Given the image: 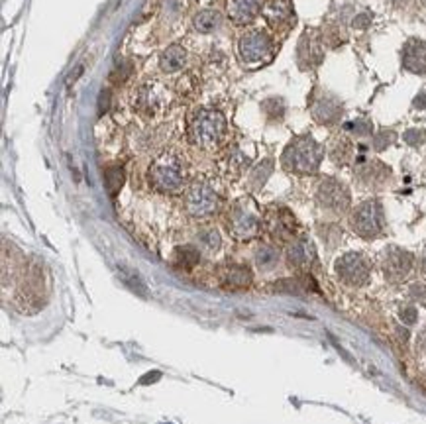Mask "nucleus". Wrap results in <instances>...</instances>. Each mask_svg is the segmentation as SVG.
<instances>
[{"instance_id":"1","label":"nucleus","mask_w":426,"mask_h":424,"mask_svg":"<svg viewBox=\"0 0 426 424\" xmlns=\"http://www.w3.org/2000/svg\"><path fill=\"white\" fill-rule=\"evenodd\" d=\"M322 155H324V151L316 140H313L311 136H301L289 144L287 150L283 151L281 161L287 171L306 175V173H315L320 167Z\"/></svg>"},{"instance_id":"2","label":"nucleus","mask_w":426,"mask_h":424,"mask_svg":"<svg viewBox=\"0 0 426 424\" xmlns=\"http://www.w3.org/2000/svg\"><path fill=\"white\" fill-rule=\"evenodd\" d=\"M189 136H191L192 144H197L199 148L212 150L226 136V118L218 110H199L189 126Z\"/></svg>"},{"instance_id":"3","label":"nucleus","mask_w":426,"mask_h":424,"mask_svg":"<svg viewBox=\"0 0 426 424\" xmlns=\"http://www.w3.org/2000/svg\"><path fill=\"white\" fill-rule=\"evenodd\" d=\"M350 226H352V230L357 236H361L366 240L377 238L385 228L383 206H381V203L377 199H368L359 206H356V210L350 216Z\"/></svg>"},{"instance_id":"4","label":"nucleus","mask_w":426,"mask_h":424,"mask_svg":"<svg viewBox=\"0 0 426 424\" xmlns=\"http://www.w3.org/2000/svg\"><path fill=\"white\" fill-rule=\"evenodd\" d=\"M261 228L260 212L249 203V199H242L232 206L228 214V230L238 240H249L258 236Z\"/></svg>"},{"instance_id":"5","label":"nucleus","mask_w":426,"mask_h":424,"mask_svg":"<svg viewBox=\"0 0 426 424\" xmlns=\"http://www.w3.org/2000/svg\"><path fill=\"white\" fill-rule=\"evenodd\" d=\"M150 183L153 189L161 192H179L183 189L185 175L175 157L164 155L150 169Z\"/></svg>"},{"instance_id":"6","label":"nucleus","mask_w":426,"mask_h":424,"mask_svg":"<svg viewBox=\"0 0 426 424\" xmlns=\"http://www.w3.org/2000/svg\"><path fill=\"white\" fill-rule=\"evenodd\" d=\"M185 208L194 219H206L218 208V197L205 181H194L185 192Z\"/></svg>"},{"instance_id":"7","label":"nucleus","mask_w":426,"mask_h":424,"mask_svg":"<svg viewBox=\"0 0 426 424\" xmlns=\"http://www.w3.org/2000/svg\"><path fill=\"white\" fill-rule=\"evenodd\" d=\"M334 269L338 279L350 287H363L370 281V263L357 252H348L338 258Z\"/></svg>"},{"instance_id":"8","label":"nucleus","mask_w":426,"mask_h":424,"mask_svg":"<svg viewBox=\"0 0 426 424\" xmlns=\"http://www.w3.org/2000/svg\"><path fill=\"white\" fill-rule=\"evenodd\" d=\"M316 203L320 208L334 212V214H342L348 210L350 206V191L348 187L340 183L338 179H324L320 185H318V191H316Z\"/></svg>"},{"instance_id":"9","label":"nucleus","mask_w":426,"mask_h":424,"mask_svg":"<svg viewBox=\"0 0 426 424\" xmlns=\"http://www.w3.org/2000/svg\"><path fill=\"white\" fill-rule=\"evenodd\" d=\"M412 263H414V258H412L411 252L407 249H401L397 246H391L385 249L383 254V274L389 281H403L407 275L411 274Z\"/></svg>"},{"instance_id":"10","label":"nucleus","mask_w":426,"mask_h":424,"mask_svg":"<svg viewBox=\"0 0 426 424\" xmlns=\"http://www.w3.org/2000/svg\"><path fill=\"white\" fill-rule=\"evenodd\" d=\"M271 54V40L265 32L251 30L240 40V55L246 63H260Z\"/></svg>"},{"instance_id":"11","label":"nucleus","mask_w":426,"mask_h":424,"mask_svg":"<svg viewBox=\"0 0 426 424\" xmlns=\"http://www.w3.org/2000/svg\"><path fill=\"white\" fill-rule=\"evenodd\" d=\"M287 263L295 269H311L316 263V247L309 238H299L287 249Z\"/></svg>"},{"instance_id":"12","label":"nucleus","mask_w":426,"mask_h":424,"mask_svg":"<svg viewBox=\"0 0 426 424\" xmlns=\"http://www.w3.org/2000/svg\"><path fill=\"white\" fill-rule=\"evenodd\" d=\"M403 65L411 73H426V41L411 40L403 47Z\"/></svg>"},{"instance_id":"13","label":"nucleus","mask_w":426,"mask_h":424,"mask_svg":"<svg viewBox=\"0 0 426 424\" xmlns=\"http://www.w3.org/2000/svg\"><path fill=\"white\" fill-rule=\"evenodd\" d=\"M359 164L361 165L357 167V179L368 187H379L391 177L389 167L379 161H366V157H359Z\"/></svg>"},{"instance_id":"14","label":"nucleus","mask_w":426,"mask_h":424,"mask_svg":"<svg viewBox=\"0 0 426 424\" xmlns=\"http://www.w3.org/2000/svg\"><path fill=\"white\" fill-rule=\"evenodd\" d=\"M313 116L320 124H336L342 118V104L334 96H320L313 104Z\"/></svg>"},{"instance_id":"15","label":"nucleus","mask_w":426,"mask_h":424,"mask_svg":"<svg viewBox=\"0 0 426 424\" xmlns=\"http://www.w3.org/2000/svg\"><path fill=\"white\" fill-rule=\"evenodd\" d=\"M267 224H269V232L279 240H289L295 234V219L285 208H277L267 219Z\"/></svg>"},{"instance_id":"16","label":"nucleus","mask_w":426,"mask_h":424,"mask_svg":"<svg viewBox=\"0 0 426 424\" xmlns=\"http://www.w3.org/2000/svg\"><path fill=\"white\" fill-rule=\"evenodd\" d=\"M260 12V0H228V16L236 24H247Z\"/></svg>"},{"instance_id":"17","label":"nucleus","mask_w":426,"mask_h":424,"mask_svg":"<svg viewBox=\"0 0 426 424\" xmlns=\"http://www.w3.org/2000/svg\"><path fill=\"white\" fill-rule=\"evenodd\" d=\"M220 279H222V285L228 289H246L249 287V283H251V271H249V267L247 265H242V263H234V265H228L222 275H220Z\"/></svg>"},{"instance_id":"18","label":"nucleus","mask_w":426,"mask_h":424,"mask_svg":"<svg viewBox=\"0 0 426 424\" xmlns=\"http://www.w3.org/2000/svg\"><path fill=\"white\" fill-rule=\"evenodd\" d=\"M263 16L267 18L269 24H281L285 22L291 12H293V6H291V0H265L263 4Z\"/></svg>"},{"instance_id":"19","label":"nucleus","mask_w":426,"mask_h":424,"mask_svg":"<svg viewBox=\"0 0 426 424\" xmlns=\"http://www.w3.org/2000/svg\"><path fill=\"white\" fill-rule=\"evenodd\" d=\"M164 100L165 95L161 93V89H157V87H153V85L144 87L142 93H139V98H137L139 109L150 112V114L157 112L159 109H164Z\"/></svg>"},{"instance_id":"20","label":"nucleus","mask_w":426,"mask_h":424,"mask_svg":"<svg viewBox=\"0 0 426 424\" xmlns=\"http://www.w3.org/2000/svg\"><path fill=\"white\" fill-rule=\"evenodd\" d=\"M185 61H187V52L175 43V45L165 49L161 59H159V65H161L165 73H175V71H179L185 65Z\"/></svg>"},{"instance_id":"21","label":"nucleus","mask_w":426,"mask_h":424,"mask_svg":"<svg viewBox=\"0 0 426 424\" xmlns=\"http://www.w3.org/2000/svg\"><path fill=\"white\" fill-rule=\"evenodd\" d=\"M279 263V249L273 246H261L256 252V265L263 271H271Z\"/></svg>"},{"instance_id":"22","label":"nucleus","mask_w":426,"mask_h":424,"mask_svg":"<svg viewBox=\"0 0 426 424\" xmlns=\"http://www.w3.org/2000/svg\"><path fill=\"white\" fill-rule=\"evenodd\" d=\"M220 14L216 10H203L194 18V30L201 34H210L220 26Z\"/></svg>"},{"instance_id":"23","label":"nucleus","mask_w":426,"mask_h":424,"mask_svg":"<svg viewBox=\"0 0 426 424\" xmlns=\"http://www.w3.org/2000/svg\"><path fill=\"white\" fill-rule=\"evenodd\" d=\"M201 260V254L199 249L192 246H183L175 249V263L179 267H185V269H191Z\"/></svg>"},{"instance_id":"24","label":"nucleus","mask_w":426,"mask_h":424,"mask_svg":"<svg viewBox=\"0 0 426 424\" xmlns=\"http://www.w3.org/2000/svg\"><path fill=\"white\" fill-rule=\"evenodd\" d=\"M104 185H106V191L110 192V197H116V192L120 191V187L124 185V169L114 165L109 167L104 171Z\"/></svg>"},{"instance_id":"25","label":"nucleus","mask_w":426,"mask_h":424,"mask_svg":"<svg viewBox=\"0 0 426 424\" xmlns=\"http://www.w3.org/2000/svg\"><path fill=\"white\" fill-rule=\"evenodd\" d=\"M299 59H301L302 67H304V61H309V65H315L322 59V54L316 49V45L313 41H306V36L302 38L301 45H299Z\"/></svg>"},{"instance_id":"26","label":"nucleus","mask_w":426,"mask_h":424,"mask_svg":"<svg viewBox=\"0 0 426 424\" xmlns=\"http://www.w3.org/2000/svg\"><path fill=\"white\" fill-rule=\"evenodd\" d=\"M271 171H273V161L271 159H265V161H261L254 171H251V175H249V183L256 187V189H260L261 185L269 179L271 175Z\"/></svg>"},{"instance_id":"27","label":"nucleus","mask_w":426,"mask_h":424,"mask_svg":"<svg viewBox=\"0 0 426 424\" xmlns=\"http://www.w3.org/2000/svg\"><path fill=\"white\" fill-rule=\"evenodd\" d=\"M199 238V246L206 249V252H216L222 246V240H220V234L214 230V228H208V230H203V232L197 236Z\"/></svg>"},{"instance_id":"28","label":"nucleus","mask_w":426,"mask_h":424,"mask_svg":"<svg viewBox=\"0 0 426 424\" xmlns=\"http://www.w3.org/2000/svg\"><path fill=\"white\" fill-rule=\"evenodd\" d=\"M273 291L277 293H287V295H302L306 293L302 279H281L273 285Z\"/></svg>"},{"instance_id":"29","label":"nucleus","mask_w":426,"mask_h":424,"mask_svg":"<svg viewBox=\"0 0 426 424\" xmlns=\"http://www.w3.org/2000/svg\"><path fill=\"white\" fill-rule=\"evenodd\" d=\"M350 155H352V146H350L348 140H340V142L334 146V150H332V159L340 165L348 164Z\"/></svg>"},{"instance_id":"30","label":"nucleus","mask_w":426,"mask_h":424,"mask_svg":"<svg viewBox=\"0 0 426 424\" xmlns=\"http://www.w3.org/2000/svg\"><path fill=\"white\" fill-rule=\"evenodd\" d=\"M118 269H120V274H122V279L126 285H130V289H134L139 295H146V285H144V281L137 277V274L128 271L126 267H118Z\"/></svg>"},{"instance_id":"31","label":"nucleus","mask_w":426,"mask_h":424,"mask_svg":"<svg viewBox=\"0 0 426 424\" xmlns=\"http://www.w3.org/2000/svg\"><path fill=\"white\" fill-rule=\"evenodd\" d=\"M395 140H397V134H395L393 130H381L377 136L373 137V148L377 151H383L385 148H389Z\"/></svg>"},{"instance_id":"32","label":"nucleus","mask_w":426,"mask_h":424,"mask_svg":"<svg viewBox=\"0 0 426 424\" xmlns=\"http://www.w3.org/2000/svg\"><path fill=\"white\" fill-rule=\"evenodd\" d=\"M346 130L354 132L356 136H370L373 132V126L370 120H354V122L346 124Z\"/></svg>"},{"instance_id":"33","label":"nucleus","mask_w":426,"mask_h":424,"mask_svg":"<svg viewBox=\"0 0 426 424\" xmlns=\"http://www.w3.org/2000/svg\"><path fill=\"white\" fill-rule=\"evenodd\" d=\"M403 140L409 144V146H421L426 142V132L425 130H418V128H411L403 134Z\"/></svg>"},{"instance_id":"34","label":"nucleus","mask_w":426,"mask_h":424,"mask_svg":"<svg viewBox=\"0 0 426 424\" xmlns=\"http://www.w3.org/2000/svg\"><path fill=\"white\" fill-rule=\"evenodd\" d=\"M399 316H401V320L407 324V326H411L416 322V316H418V311L412 306V304H407V306H403L401 311H399Z\"/></svg>"},{"instance_id":"35","label":"nucleus","mask_w":426,"mask_h":424,"mask_svg":"<svg viewBox=\"0 0 426 424\" xmlns=\"http://www.w3.org/2000/svg\"><path fill=\"white\" fill-rule=\"evenodd\" d=\"M409 295L414 301H426V285L423 283H412L409 287Z\"/></svg>"},{"instance_id":"36","label":"nucleus","mask_w":426,"mask_h":424,"mask_svg":"<svg viewBox=\"0 0 426 424\" xmlns=\"http://www.w3.org/2000/svg\"><path fill=\"white\" fill-rule=\"evenodd\" d=\"M416 352L418 354H426V326L416 336Z\"/></svg>"},{"instance_id":"37","label":"nucleus","mask_w":426,"mask_h":424,"mask_svg":"<svg viewBox=\"0 0 426 424\" xmlns=\"http://www.w3.org/2000/svg\"><path fill=\"white\" fill-rule=\"evenodd\" d=\"M110 104V91H102L100 93V98H98V107H100V112L109 109Z\"/></svg>"},{"instance_id":"38","label":"nucleus","mask_w":426,"mask_h":424,"mask_svg":"<svg viewBox=\"0 0 426 424\" xmlns=\"http://www.w3.org/2000/svg\"><path fill=\"white\" fill-rule=\"evenodd\" d=\"M370 22H371L370 16H366V14H361V16H357L356 20H354V26H356V27H361V30H363V27H368V24H370Z\"/></svg>"},{"instance_id":"39","label":"nucleus","mask_w":426,"mask_h":424,"mask_svg":"<svg viewBox=\"0 0 426 424\" xmlns=\"http://www.w3.org/2000/svg\"><path fill=\"white\" fill-rule=\"evenodd\" d=\"M159 377H161V373H159V371H153V373H148V375H144V377H142V381H139V383H142V385H146V383H153V381H157V379H159Z\"/></svg>"},{"instance_id":"40","label":"nucleus","mask_w":426,"mask_h":424,"mask_svg":"<svg viewBox=\"0 0 426 424\" xmlns=\"http://www.w3.org/2000/svg\"><path fill=\"white\" fill-rule=\"evenodd\" d=\"M414 107H416V109H426V93H421V95L414 98Z\"/></svg>"},{"instance_id":"41","label":"nucleus","mask_w":426,"mask_h":424,"mask_svg":"<svg viewBox=\"0 0 426 424\" xmlns=\"http://www.w3.org/2000/svg\"><path fill=\"white\" fill-rule=\"evenodd\" d=\"M397 336L403 340V342H409V330L407 328H401V326H397Z\"/></svg>"},{"instance_id":"42","label":"nucleus","mask_w":426,"mask_h":424,"mask_svg":"<svg viewBox=\"0 0 426 424\" xmlns=\"http://www.w3.org/2000/svg\"><path fill=\"white\" fill-rule=\"evenodd\" d=\"M421 271H423V274H426V256L423 258V260H421Z\"/></svg>"},{"instance_id":"43","label":"nucleus","mask_w":426,"mask_h":424,"mask_svg":"<svg viewBox=\"0 0 426 424\" xmlns=\"http://www.w3.org/2000/svg\"><path fill=\"white\" fill-rule=\"evenodd\" d=\"M199 2H201V4H210L212 0H199Z\"/></svg>"}]
</instances>
